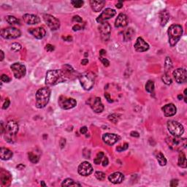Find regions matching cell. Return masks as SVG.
<instances>
[{
    "label": "cell",
    "mask_w": 187,
    "mask_h": 187,
    "mask_svg": "<svg viewBox=\"0 0 187 187\" xmlns=\"http://www.w3.org/2000/svg\"><path fill=\"white\" fill-rule=\"evenodd\" d=\"M108 165V159L106 157H104L102 160V166L103 167H106Z\"/></svg>",
    "instance_id": "obj_52"
},
{
    "label": "cell",
    "mask_w": 187,
    "mask_h": 187,
    "mask_svg": "<svg viewBox=\"0 0 187 187\" xmlns=\"http://www.w3.org/2000/svg\"><path fill=\"white\" fill-rule=\"evenodd\" d=\"M135 49L137 52H145L149 49V45L142 37H138L135 44Z\"/></svg>",
    "instance_id": "obj_17"
},
{
    "label": "cell",
    "mask_w": 187,
    "mask_h": 187,
    "mask_svg": "<svg viewBox=\"0 0 187 187\" xmlns=\"http://www.w3.org/2000/svg\"><path fill=\"white\" fill-rule=\"evenodd\" d=\"M90 5H91V9L94 12L97 13L101 11L102 9L104 7V5H105V1H102V0H100V1L91 0V1H90Z\"/></svg>",
    "instance_id": "obj_24"
},
{
    "label": "cell",
    "mask_w": 187,
    "mask_h": 187,
    "mask_svg": "<svg viewBox=\"0 0 187 187\" xmlns=\"http://www.w3.org/2000/svg\"><path fill=\"white\" fill-rule=\"evenodd\" d=\"M119 118V115L118 114H112L110 115L109 116H108V120H109L110 122H113L114 124H116L118 122Z\"/></svg>",
    "instance_id": "obj_38"
},
{
    "label": "cell",
    "mask_w": 187,
    "mask_h": 187,
    "mask_svg": "<svg viewBox=\"0 0 187 187\" xmlns=\"http://www.w3.org/2000/svg\"><path fill=\"white\" fill-rule=\"evenodd\" d=\"M128 24V18L125 14L120 13L115 21V26L116 28L125 27Z\"/></svg>",
    "instance_id": "obj_21"
},
{
    "label": "cell",
    "mask_w": 187,
    "mask_h": 187,
    "mask_svg": "<svg viewBox=\"0 0 187 187\" xmlns=\"http://www.w3.org/2000/svg\"><path fill=\"white\" fill-rule=\"evenodd\" d=\"M61 71H62L63 74H64L65 78H70L71 77L75 75L74 69L69 64H65L64 66H63Z\"/></svg>",
    "instance_id": "obj_25"
},
{
    "label": "cell",
    "mask_w": 187,
    "mask_h": 187,
    "mask_svg": "<svg viewBox=\"0 0 187 187\" xmlns=\"http://www.w3.org/2000/svg\"><path fill=\"white\" fill-rule=\"evenodd\" d=\"M135 32L132 28H128L124 32V40L125 41H130L132 39L133 36L135 35Z\"/></svg>",
    "instance_id": "obj_29"
},
{
    "label": "cell",
    "mask_w": 187,
    "mask_h": 187,
    "mask_svg": "<svg viewBox=\"0 0 187 187\" xmlns=\"http://www.w3.org/2000/svg\"><path fill=\"white\" fill-rule=\"evenodd\" d=\"M104 157V154L103 152H99V153H97V155H96V158L94 159V164H96V165H100V164L101 163Z\"/></svg>",
    "instance_id": "obj_37"
},
{
    "label": "cell",
    "mask_w": 187,
    "mask_h": 187,
    "mask_svg": "<svg viewBox=\"0 0 187 187\" xmlns=\"http://www.w3.org/2000/svg\"><path fill=\"white\" fill-rule=\"evenodd\" d=\"M61 186H81V184L75 182L73 179L67 178L64 180L61 184Z\"/></svg>",
    "instance_id": "obj_31"
},
{
    "label": "cell",
    "mask_w": 187,
    "mask_h": 187,
    "mask_svg": "<svg viewBox=\"0 0 187 187\" xmlns=\"http://www.w3.org/2000/svg\"><path fill=\"white\" fill-rule=\"evenodd\" d=\"M28 157H29V160L31 162H32V163L37 164V162H39V157L36 155V154H34V153H33L32 152H29V153H28Z\"/></svg>",
    "instance_id": "obj_35"
},
{
    "label": "cell",
    "mask_w": 187,
    "mask_h": 187,
    "mask_svg": "<svg viewBox=\"0 0 187 187\" xmlns=\"http://www.w3.org/2000/svg\"><path fill=\"white\" fill-rule=\"evenodd\" d=\"M178 99L179 100H181L183 99V95L181 94H179L178 96Z\"/></svg>",
    "instance_id": "obj_63"
},
{
    "label": "cell",
    "mask_w": 187,
    "mask_h": 187,
    "mask_svg": "<svg viewBox=\"0 0 187 187\" xmlns=\"http://www.w3.org/2000/svg\"><path fill=\"white\" fill-rule=\"evenodd\" d=\"M21 49V46L18 42H14L11 45V50H13L15 52H18Z\"/></svg>",
    "instance_id": "obj_41"
},
{
    "label": "cell",
    "mask_w": 187,
    "mask_h": 187,
    "mask_svg": "<svg viewBox=\"0 0 187 187\" xmlns=\"http://www.w3.org/2000/svg\"><path fill=\"white\" fill-rule=\"evenodd\" d=\"M29 32L32 35L34 36L35 38L38 40L42 39L46 34V29L43 27H37L34 29H29Z\"/></svg>",
    "instance_id": "obj_19"
},
{
    "label": "cell",
    "mask_w": 187,
    "mask_h": 187,
    "mask_svg": "<svg viewBox=\"0 0 187 187\" xmlns=\"http://www.w3.org/2000/svg\"><path fill=\"white\" fill-rule=\"evenodd\" d=\"M103 141L109 145H113L120 140V137L116 134L105 133L102 136Z\"/></svg>",
    "instance_id": "obj_16"
},
{
    "label": "cell",
    "mask_w": 187,
    "mask_h": 187,
    "mask_svg": "<svg viewBox=\"0 0 187 187\" xmlns=\"http://www.w3.org/2000/svg\"><path fill=\"white\" fill-rule=\"evenodd\" d=\"M62 38L64 40L68 41V42H70V41L73 40V37H71V36H68L67 37H63Z\"/></svg>",
    "instance_id": "obj_56"
},
{
    "label": "cell",
    "mask_w": 187,
    "mask_h": 187,
    "mask_svg": "<svg viewBox=\"0 0 187 187\" xmlns=\"http://www.w3.org/2000/svg\"><path fill=\"white\" fill-rule=\"evenodd\" d=\"M41 186H46V185L45 184L44 181H41Z\"/></svg>",
    "instance_id": "obj_64"
},
{
    "label": "cell",
    "mask_w": 187,
    "mask_h": 187,
    "mask_svg": "<svg viewBox=\"0 0 187 187\" xmlns=\"http://www.w3.org/2000/svg\"><path fill=\"white\" fill-rule=\"evenodd\" d=\"M43 20L45 21L48 26L51 29V30H57L59 29L60 27V21L59 19L55 18L54 16L49 14H44L43 16Z\"/></svg>",
    "instance_id": "obj_8"
},
{
    "label": "cell",
    "mask_w": 187,
    "mask_h": 187,
    "mask_svg": "<svg viewBox=\"0 0 187 187\" xmlns=\"http://www.w3.org/2000/svg\"><path fill=\"white\" fill-rule=\"evenodd\" d=\"M10 69H12L15 78H18V79H20V78L24 77L26 73V67L24 64H21L20 63H14L13 64L11 65Z\"/></svg>",
    "instance_id": "obj_11"
},
{
    "label": "cell",
    "mask_w": 187,
    "mask_h": 187,
    "mask_svg": "<svg viewBox=\"0 0 187 187\" xmlns=\"http://www.w3.org/2000/svg\"><path fill=\"white\" fill-rule=\"evenodd\" d=\"M99 31L101 34L102 39L104 41H107L109 39L110 32H111V26L108 24V22H103L101 23L99 26Z\"/></svg>",
    "instance_id": "obj_13"
},
{
    "label": "cell",
    "mask_w": 187,
    "mask_h": 187,
    "mask_svg": "<svg viewBox=\"0 0 187 187\" xmlns=\"http://www.w3.org/2000/svg\"><path fill=\"white\" fill-rule=\"evenodd\" d=\"M116 14V12L115 10L111 8H106L105 10H103V12L98 16L96 19V21L100 24L103 23V22H106L107 20L115 16Z\"/></svg>",
    "instance_id": "obj_12"
},
{
    "label": "cell",
    "mask_w": 187,
    "mask_h": 187,
    "mask_svg": "<svg viewBox=\"0 0 187 187\" xmlns=\"http://www.w3.org/2000/svg\"><path fill=\"white\" fill-rule=\"evenodd\" d=\"M159 19H160L161 26H165L168 20H170V13L166 10H162L159 13Z\"/></svg>",
    "instance_id": "obj_27"
},
{
    "label": "cell",
    "mask_w": 187,
    "mask_h": 187,
    "mask_svg": "<svg viewBox=\"0 0 187 187\" xmlns=\"http://www.w3.org/2000/svg\"><path fill=\"white\" fill-rule=\"evenodd\" d=\"M79 81L82 87L85 90L91 89L94 85L95 75L91 72H86L79 75Z\"/></svg>",
    "instance_id": "obj_5"
},
{
    "label": "cell",
    "mask_w": 187,
    "mask_h": 187,
    "mask_svg": "<svg viewBox=\"0 0 187 187\" xmlns=\"http://www.w3.org/2000/svg\"><path fill=\"white\" fill-rule=\"evenodd\" d=\"M88 131V129L86 126H83V127H81V130H80V132H81V134H83V135H85V134Z\"/></svg>",
    "instance_id": "obj_51"
},
{
    "label": "cell",
    "mask_w": 187,
    "mask_h": 187,
    "mask_svg": "<svg viewBox=\"0 0 187 187\" xmlns=\"http://www.w3.org/2000/svg\"><path fill=\"white\" fill-rule=\"evenodd\" d=\"M186 139L180 137H169L166 139V143L172 150L181 151L186 147Z\"/></svg>",
    "instance_id": "obj_4"
},
{
    "label": "cell",
    "mask_w": 187,
    "mask_h": 187,
    "mask_svg": "<svg viewBox=\"0 0 187 187\" xmlns=\"http://www.w3.org/2000/svg\"><path fill=\"white\" fill-rule=\"evenodd\" d=\"M168 37L169 43L170 46H175L183 34V28L178 24H172L168 29Z\"/></svg>",
    "instance_id": "obj_2"
},
{
    "label": "cell",
    "mask_w": 187,
    "mask_h": 187,
    "mask_svg": "<svg viewBox=\"0 0 187 187\" xmlns=\"http://www.w3.org/2000/svg\"><path fill=\"white\" fill-rule=\"evenodd\" d=\"M1 180H2V183L3 185L5 186H8L10 185V180H11V176H10V174L8 172H4L2 171V174H1Z\"/></svg>",
    "instance_id": "obj_28"
},
{
    "label": "cell",
    "mask_w": 187,
    "mask_h": 187,
    "mask_svg": "<svg viewBox=\"0 0 187 187\" xmlns=\"http://www.w3.org/2000/svg\"><path fill=\"white\" fill-rule=\"evenodd\" d=\"M10 104V100H9V99H6V101H5V103H4L3 106H2V108H3L4 110H6L9 107Z\"/></svg>",
    "instance_id": "obj_49"
},
{
    "label": "cell",
    "mask_w": 187,
    "mask_h": 187,
    "mask_svg": "<svg viewBox=\"0 0 187 187\" xmlns=\"http://www.w3.org/2000/svg\"><path fill=\"white\" fill-rule=\"evenodd\" d=\"M51 96V90L48 87L41 88L36 93V107L39 109L43 108L48 104Z\"/></svg>",
    "instance_id": "obj_1"
},
{
    "label": "cell",
    "mask_w": 187,
    "mask_h": 187,
    "mask_svg": "<svg viewBox=\"0 0 187 187\" xmlns=\"http://www.w3.org/2000/svg\"><path fill=\"white\" fill-rule=\"evenodd\" d=\"M78 173L83 176H88L93 172V167L91 164L88 162H83L81 164L78 169Z\"/></svg>",
    "instance_id": "obj_15"
},
{
    "label": "cell",
    "mask_w": 187,
    "mask_h": 187,
    "mask_svg": "<svg viewBox=\"0 0 187 187\" xmlns=\"http://www.w3.org/2000/svg\"><path fill=\"white\" fill-rule=\"evenodd\" d=\"M64 74L62 71L59 69H53V70H48L46 73V83L48 86H54L61 83L64 81Z\"/></svg>",
    "instance_id": "obj_3"
},
{
    "label": "cell",
    "mask_w": 187,
    "mask_h": 187,
    "mask_svg": "<svg viewBox=\"0 0 187 187\" xmlns=\"http://www.w3.org/2000/svg\"><path fill=\"white\" fill-rule=\"evenodd\" d=\"M59 104L64 110H69L75 108L77 104V102L73 98H68L67 96H61L59 99Z\"/></svg>",
    "instance_id": "obj_10"
},
{
    "label": "cell",
    "mask_w": 187,
    "mask_h": 187,
    "mask_svg": "<svg viewBox=\"0 0 187 187\" xmlns=\"http://www.w3.org/2000/svg\"><path fill=\"white\" fill-rule=\"evenodd\" d=\"M20 34V31L15 27H7L1 30V36L5 39H16Z\"/></svg>",
    "instance_id": "obj_7"
},
{
    "label": "cell",
    "mask_w": 187,
    "mask_h": 187,
    "mask_svg": "<svg viewBox=\"0 0 187 187\" xmlns=\"http://www.w3.org/2000/svg\"><path fill=\"white\" fill-rule=\"evenodd\" d=\"M24 167H25V166H24V165H22V164H20V165H19L17 166V169H19V170H24Z\"/></svg>",
    "instance_id": "obj_59"
},
{
    "label": "cell",
    "mask_w": 187,
    "mask_h": 187,
    "mask_svg": "<svg viewBox=\"0 0 187 187\" xmlns=\"http://www.w3.org/2000/svg\"><path fill=\"white\" fill-rule=\"evenodd\" d=\"M100 55H104V54L106 53V51H104V50H101V51H100Z\"/></svg>",
    "instance_id": "obj_62"
},
{
    "label": "cell",
    "mask_w": 187,
    "mask_h": 187,
    "mask_svg": "<svg viewBox=\"0 0 187 187\" xmlns=\"http://www.w3.org/2000/svg\"><path fill=\"white\" fill-rule=\"evenodd\" d=\"M178 184V180H177V179H173V180H172L171 181H170V186L172 187H175L177 186Z\"/></svg>",
    "instance_id": "obj_48"
},
{
    "label": "cell",
    "mask_w": 187,
    "mask_h": 187,
    "mask_svg": "<svg viewBox=\"0 0 187 187\" xmlns=\"http://www.w3.org/2000/svg\"><path fill=\"white\" fill-rule=\"evenodd\" d=\"M129 147V145L127 143H124L123 145H120V146H118V148H116L117 151L118 152H122V151H124L126 150L127 148H128Z\"/></svg>",
    "instance_id": "obj_43"
},
{
    "label": "cell",
    "mask_w": 187,
    "mask_h": 187,
    "mask_svg": "<svg viewBox=\"0 0 187 187\" xmlns=\"http://www.w3.org/2000/svg\"><path fill=\"white\" fill-rule=\"evenodd\" d=\"M173 76L177 83H184L187 80L186 70L184 68H178L173 72Z\"/></svg>",
    "instance_id": "obj_14"
},
{
    "label": "cell",
    "mask_w": 187,
    "mask_h": 187,
    "mask_svg": "<svg viewBox=\"0 0 187 187\" xmlns=\"http://www.w3.org/2000/svg\"><path fill=\"white\" fill-rule=\"evenodd\" d=\"M157 159L158 161L159 164L161 166H165L167 164V159L165 157V156L163 155V153H161V152H158V153L157 154Z\"/></svg>",
    "instance_id": "obj_32"
},
{
    "label": "cell",
    "mask_w": 187,
    "mask_h": 187,
    "mask_svg": "<svg viewBox=\"0 0 187 187\" xmlns=\"http://www.w3.org/2000/svg\"><path fill=\"white\" fill-rule=\"evenodd\" d=\"M0 54H1V58H0V61H3L4 58H5V54H4V52L2 51H0Z\"/></svg>",
    "instance_id": "obj_60"
},
{
    "label": "cell",
    "mask_w": 187,
    "mask_h": 187,
    "mask_svg": "<svg viewBox=\"0 0 187 187\" xmlns=\"http://www.w3.org/2000/svg\"><path fill=\"white\" fill-rule=\"evenodd\" d=\"M95 177L99 180H104L105 179V174L102 172H95Z\"/></svg>",
    "instance_id": "obj_42"
},
{
    "label": "cell",
    "mask_w": 187,
    "mask_h": 187,
    "mask_svg": "<svg viewBox=\"0 0 187 187\" xmlns=\"http://www.w3.org/2000/svg\"><path fill=\"white\" fill-rule=\"evenodd\" d=\"M6 20L8 24H11V25H15V24H19L20 25V20L18 19L13 16V15H7L6 17Z\"/></svg>",
    "instance_id": "obj_34"
},
{
    "label": "cell",
    "mask_w": 187,
    "mask_h": 187,
    "mask_svg": "<svg viewBox=\"0 0 187 187\" xmlns=\"http://www.w3.org/2000/svg\"><path fill=\"white\" fill-rule=\"evenodd\" d=\"M178 165L179 167H182V168H186L187 166L186 158V156L185 154H184V153H183L182 151H180V153H179Z\"/></svg>",
    "instance_id": "obj_30"
},
{
    "label": "cell",
    "mask_w": 187,
    "mask_h": 187,
    "mask_svg": "<svg viewBox=\"0 0 187 187\" xmlns=\"http://www.w3.org/2000/svg\"><path fill=\"white\" fill-rule=\"evenodd\" d=\"M73 20L75 22H78V23H82L83 22L82 18L80 17L79 15H75L74 17L73 18Z\"/></svg>",
    "instance_id": "obj_46"
},
{
    "label": "cell",
    "mask_w": 187,
    "mask_h": 187,
    "mask_svg": "<svg viewBox=\"0 0 187 187\" xmlns=\"http://www.w3.org/2000/svg\"><path fill=\"white\" fill-rule=\"evenodd\" d=\"M108 180L111 183H113V184H121L124 180V175L122 172H116L109 175Z\"/></svg>",
    "instance_id": "obj_23"
},
{
    "label": "cell",
    "mask_w": 187,
    "mask_h": 187,
    "mask_svg": "<svg viewBox=\"0 0 187 187\" xmlns=\"http://www.w3.org/2000/svg\"><path fill=\"white\" fill-rule=\"evenodd\" d=\"M59 145L61 146V148H63L66 145V140L64 138H61L60 141H59Z\"/></svg>",
    "instance_id": "obj_50"
},
{
    "label": "cell",
    "mask_w": 187,
    "mask_h": 187,
    "mask_svg": "<svg viewBox=\"0 0 187 187\" xmlns=\"http://www.w3.org/2000/svg\"><path fill=\"white\" fill-rule=\"evenodd\" d=\"M4 130H5V129H4V124H3V122H1V133H3Z\"/></svg>",
    "instance_id": "obj_61"
},
{
    "label": "cell",
    "mask_w": 187,
    "mask_h": 187,
    "mask_svg": "<svg viewBox=\"0 0 187 187\" xmlns=\"http://www.w3.org/2000/svg\"><path fill=\"white\" fill-rule=\"evenodd\" d=\"M176 110H177V109L172 103L166 104L162 108V111H163L164 115L166 117L173 116L174 115H175V113H176Z\"/></svg>",
    "instance_id": "obj_20"
},
{
    "label": "cell",
    "mask_w": 187,
    "mask_h": 187,
    "mask_svg": "<svg viewBox=\"0 0 187 187\" xmlns=\"http://www.w3.org/2000/svg\"><path fill=\"white\" fill-rule=\"evenodd\" d=\"M13 152L8 148H1L0 149V157L2 160H9L10 159L12 158Z\"/></svg>",
    "instance_id": "obj_26"
},
{
    "label": "cell",
    "mask_w": 187,
    "mask_h": 187,
    "mask_svg": "<svg viewBox=\"0 0 187 187\" xmlns=\"http://www.w3.org/2000/svg\"><path fill=\"white\" fill-rule=\"evenodd\" d=\"M167 129L170 133L174 137H180L184 132V126L179 122L172 120L167 122Z\"/></svg>",
    "instance_id": "obj_6"
},
{
    "label": "cell",
    "mask_w": 187,
    "mask_h": 187,
    "mask_svg": "<svg viewBox=\"0 0 187 187\" xmlns=\"http://www.w3.org/2000/svg\"><path fill=\"white\" fill-rule=\"evenodd\" d=\"M87 103L90 105L93 111L96 113H100L104 110V105L101 101L100 97H92L90 98L87 101Z\"/></svg>",
    "instance_id": "obj_9"
},
{
    "label": "cell",
    "mask_w": 187,
    "mask_h": 187,
    "mask_svg": "<svg viewBox=\"0 0 187 187\" xmlns=\"http://www.w3.org/2000/svg\"><path fill=\"white\" fill-rule=\"evenodd\" d=\"M104 97L106 98L108 102H113V100H111V98H110V96L108 93H105V94H104Z\"/></svg>",
    "instance_id": "obj_54"
},
{
    "label": "cell",
    "mask_w": 187,
    "mask_h": 187,
    "mask_svg": "<svg viewBox=\"0 0 187 187\" xmlns=\"http://www.w3.org/2000/svg\"><path fill=\"white\" fill-rule=\"evenodd\" d=\"M6 128H7V131L9 135L11 136H15L19 131V125L15 121L12 120V121H9L7 122Z\"/></svg>",
    "instance_id": "obj_22"
},
{
    "label": "cell",
    "mask_w": 187,
    "mask_h": 187,
    "mask_svg": "<svg viewBox=\"0 0 187 187\" xmlns=\"http://www.w3.org/2000/svg\"><path fill=\"white\" fill-rule=\"evenodd\" d=\"M116 7L118 9H121L122 7H123V2H118V3L116 4Z\"/></svg>",
    "instance_id": "obj_57"
},
{
    "label": "cell",
    "mask_w": 187,
    "mask_h": 187,
    "mask_svg": "<svg viewBox=\"0 0 187 187\" xmlns=\"http://www.w3.org/2000/svg\"><path fill=\"white\" fill-rule=\"evenodd\" d=\"M23 19L24 21L28 25L37 24L40 22V19L37 15H32V14H24L23 15Z\"/></svg>",
    "instance_id": "obj_18"
},
{
    "label": "cell",
    "mask_w": 187,
    "mask_h": 187,
    "mask_svg": "<svg viewBox=\"0 0 187 187\" xmlns=\"http://www.w3.org/2000/svg\"><path fill=\"white\" fill-rule=\"evenodd\" d=\"M130 135H131V137H139V136H140V135H139L138 132H137V131H131Z\"/></svg>",
    "instance_id": "obj_53"
},
{
    "label": "cell",
    "mask_w": 187,
    "mask_h": 187,
    "mask_svg": "<svg viewBox=\"0 0 187 187\" xmlns=\"http://www.w3.org/2000/svg\"><path fill=\"white\" fill-rule=\"evenodd\" d=\"M145 90L148 93H152L154 90V83L152 81H148L145 84Z\"/></svg>",
    "instance_id": "obj_36"
},
{
    "label": "cell",
    "mask_w": 187,
    "mask_h": 187,
    "mask_svg": "<svg viewBox=\"0 0 187 187\" xmlns=\"http://www.w3.org/2000/svg\"><path fill=\"white\" fill-rule=\"evenodd\" d=\"M89 63V60L87 59H83L82 61H81V64H83V65H86Z\"/></svg>",
    "instance_id": "obj_58"
},
{
    "label": "cell",
    "mask_w": 187,
    "mask_h": 187,
    "mask_svg": "<svg viewBox=\"0 0 187 187\" xmlns=\"http://www.w3.org/2000/svg\"><path fill=\"white\" fill-rule=\"evenodd\" d=\"M46 50L48 52H51V51H54V46L51 44H47L46 46Z\"/></svg>",
    "instance_id": "obj_47"
},
{
    "label": "cell",
    "mask_w": 187,
    "mask_h": 187,
    "mask_svg": "<svg viewBox=\"0 0 187 187\" xmlns=\"http://www.w3.org/2000/svg\"><path fill=\"white\" fill-rule=\"evenodd\" d=\"M73 31H75H75L81 30V26L78 25V24H76V25H75L73 27Z\"/></svg>",
    "instance_id": "obj_55"
},
{
    "label": "cell",
    "mask_w": 187,
    "mask_h": 187,
    "mask_svg": "<svg viewBox=\"0 0 187 187\" xmlns=\"http://www.w3.org/2000/svg\"><path fill=\"white\" fill-rule=\"evenodd\" d=\"M162 81H163L164 83L167 85H170L172 83V79L170 77L169 74H165V75L162 76Z\"/></svg>",
    "instance_id": "obj_39"
},
{
    "label": "cell",
    "mask_w": 187,
    "mask_h": 187,
    "mask_svg": "<svg viewBox=\"0 0 187 187\" xmlns=\"http://www.w3.org/2000/svg\"><path fill=\"white\" fill-rule=\"evenodd\" d=\"M1 81L2 82H5V83H9L10 81V78H9V76H7V75H2L1 76Z\"/></svg>",
    "instance_id": "obj_44"
},
{
    "label": "cell",
    "mask_w": 187,
    "mask_h": 187,
    "mask_svg": "<svg viewBox=\"0 0 187 187\" xmlns=\"http://www.w3.org/2000/svg\"><path fill=\"white\" fill-rule=\"evenodd\" d=\"M71 3H72V5H73L75 7H76V8H80V7H81L83 5H84V2H83V1H81V0H78V1H72Z\"/></svg>",
    "instance_id": "obj_40"
},
{
    "label": "cell",
    "mask_w": 187,
    "mask_h": 187,
    "mask_svg": "<svg viewBox=\"0 0 187 187\" xmlns=\"http://www.w3.org/2000/svg\"><path fill=\"white\" fill-rule=\"evenodd\" d=\"M172 67V63L170 58L167 57L165 59V74H169L171 69Z\"/></svg>",
    "instance_id": "obj_33"
},
{
    "label": "cell",
    "mask_w": 187,
    "mask_h": 187,
    "mask_svg": "<svg viewBox=\"0 0 187 187\" xmlns=\"http://www.w3.org/2000/svg\"><path fill=\"white\" fill-rule=\"evenodd\" d=\"M100 61H102V63L103 65L104 66V67H109L110 65V61H108V59H104V58H102V57H100Z\"/></svg>",
    "instance_id": "obj_45"
}]
</instances>
